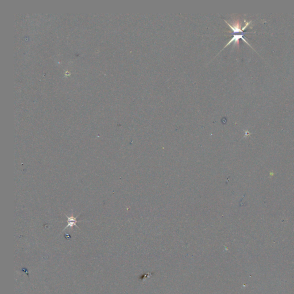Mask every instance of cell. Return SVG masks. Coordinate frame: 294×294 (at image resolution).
Listing matches in <instances>:
<instances>
[{
	"instance_id": "obj_1",
	"label": "cell",
	"mask_w": 294,
	"mask_h": 294,
	"mask_svg": "<svg viewBox=\"0 0 294 294\" xmlns=\"http://www.w3.org/2000/svg\"><path fill=\"white\" fill-rule=\"evenodd\" d=\"M79 215H80V214H79V215H77L76 217H73V216H72V217H68V216H67L66 214H65V215L67 217V219H68V221H67L68 225H67V226L63 230L62 232H63L64 230H65L67 228H72L73 226H77V228L79 229V226L77 225L78 221L77 220V218L78 217V216H79Z\"/></svg>"
},
{
	"instance_id": "obj_2",
	"label": "cell",
	"mask_w": 294,
	"mask_h": 294,
	"mask_svg": "<svg viewBox=\"0 0 294 294\" xmlns=\"http://www.w3.org/2000/svg\"><path fill=\"white\" fill-rule=\"evenodd\" d=\"M240 39H242V40H244L246 43H247V44H248L249 46H250L251 47H252L251 46V45L249 44L248 42H246V40L244 38V37H243V35H234V36H233V37H232V39H231L229 42H228V43H227V44L226 45V46H225L224 49L225 48H226L227 46H229V44H230L233 42H235V44L237 43V44L238 45V42H238V40H239Z\"/></svg>"
}]
</instances>
